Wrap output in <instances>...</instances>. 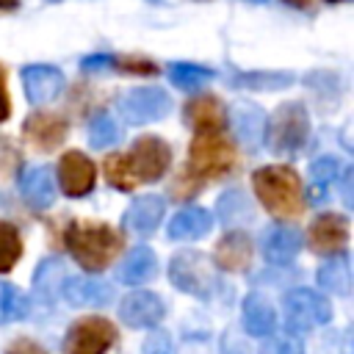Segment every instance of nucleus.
Returning <instances> with one entry per match:
<instances>
[{"instance_id": "nucleus-3", "label": "nucleus", "mask_w": 354, "mask_h": 354, "mask_svg": "<svg viewBox=\"0 0 354 354\" xmlns=\"http://www.w3.org/2000/svg\"><path fill=\"white\" fill-rule=\"evenodd\" d=\"M252 185L257 199L271 210L274 216H299L304 207L301 180L290 166H263L252 174Z\"/></svg>"}, {"instance_id": "nucleus-19", "label": "nucleus", "mask_w": 354, "mask_h": 354, "mask_svg": "<svg viewBox=\"0 0 354 354\" xmlns=\"http://www.w3.org/2000/svg\"><path fill=\"white\" fill-rule=\"evenodd\" d=\"M252 260V238L243 230L227 232L218 243H216V263L227 271H241L243 266H249Z\"/></svg>"}, {"instance_id": "nucleus-21", "label": "nucleus", "mask_w": 354, "mask_h": 354, "mask_svg": "<svg viewBox=\"0 0 354 354\" xmlns=\"http://www.w3.org/2000/svg\"><path fill=\"white\" fill-rule=\"evenodd\" d=\"M19 191L25 196L28 205L33 207H47L53 205L55 199V183H53V174L47 166H36V169H28L19 180Z\"/></svg>"}, {"instance_id": "nucleus-31", "label": "nucleus", "mask_w": 354, "mask_h": 354, "mask_svg": "<svg viewBox=\"0 0 354 354\" xmlns=\"http://www.w3.org/2000/svg\"><path fill=\"white\" fill-rule=\"evenodd\" d=\"M28 310H30V301L19 288H14V285H3L0 288V315L3 318L19 321V318L28 315Z\"/></svg>"}, {"instance_id": "nucleus-29", "label": "nucleus", "mask_w": 354, "mask_h": 354, "mask_svg": "<svg viewBox=\"0 0 354 354\" xmlns=\"http://www.w3.org/2000/svg\"><path fill=\"white\" fill-rule=\"evenodd\" d=\"M169 77L177 88L194 91L199 86H205L213 77V72L207 66H196V64H169Z\"/></svg>"}, {"instance_id": "nucleus-32", "label": "nucleus", "mask_w": 354, "mask_h": 354, "mask_svg": "<svg viewBox=\"0 0 354 354\" xmlns=\"http://www.w3.org/2000/svg\"><path fill=\"white\" fill-rule=\"evenodd\" d=\"M119 138H122V130H119V124L111 116L102 113V116L91 119V124H88V141H91V147L105 149V147L116 144Z\"/></svg>"}, {"instance_id": "nucleus-33", "label": "nucleus", "mask_w": 354, "mask_h": 354, "mask_svg": "<svg viewBox=\"0 0 354 354\" xmlns=\"http://www.w3.org/2000/svg\"><path fill=\"white\" fill-rule=\"evenodd\" d=\"M310 171H313V183H315V188L329 185V183L337 177V171H340V160L332 158V155H324V158H318V160L313 163Z\"/></svg>"}, {"instance_id": "nucleus-37", "label": "nucleus", "mask_w": 354, "mask_h": 354, "mask_svg": "<svg viewBox=\"0 0 354 354\" xmlns=\"http://www.w3.org/2000/svg\"><path fill=\"white\" fill-rule=\"evenodd\" d=\"M6 354H47L39 343H33V340H28V337H19V340H14L11 346H8V351Z\"/></svg>"}, {"instance_id": "nucleus-35", "label": "nucleus", "mask_w": 354, "mask_h": 354, "mask_svg": "<svg viewBox=\"0 0 354 354\" xmlns=\"http://www.w3.org/2000/svg\"><path fill=\"white\" fill-rule=\"evenodd\" d=\"M19 166V149L11 144V138H0V174L8 177Z\"/></svg>"}, {"instance_id": "nucleus-22", "label": "nucleus", "mask_w": 354, "mask_h": 354, "mask_svg": "<svg viewBox=\"0 0 354 354\" xmlns=\"http://www.w3.org/2000/svg\"><path fill=\"white\" fill-rule=\"evenodd\" d=\"M213 227V216L205 207H185L169 221V235L177 241H194L207 235Z\"/></svg>"}, {"instance_id": "nucleus-26", "label": "nucleus", "mask_w": 354, "mask_h": 354, "mask_svg": "<svg viewBox=\"0 0 354 354\" xmlns=\"http://www.w3.org/2000/svg\"><path fill=\"white\" fill-rule=\"evenodd\" d=\"M318 285L329 293H348L351 288V271H348V263L343 257H332L329 263H324L318 268Z\"/></svg>"}, {"instance_id": "nucleus-16", "label": "nucleus", "mask_w": 354, "mask_h": 354, "mask_svg": "<svg viewBox=\"0 0 354 354\" xmlns=\"http://www.w3.org/2000/svg\"><path fill=\"white\" fill-rule=\"evenodd\" d=\"M163 207H166L163 199L155 196V194L138 196V199H133V205L124 213V227L130 232H136V235H152L155 227L163 218Z\"/></svg>"}, {"instance_id": "nucleus-34", "label": "nucleus", "mask_w": 354, "mask_h": 354, "mask_svg": "<svg viewBox=\"0 0 354 354\" xmlns=\"http://www.w3.org/2000/svg\"><path fill=\"white\" fill-rule=\"evenodd\" d=\"M260 354H304V348H301L299 340L277 335V337H268V340L260 346Z\"/></svg>"}, {"instance_id": "nucleus-4", "label": "nucleus", "mask_w": 354, "mask_h": 354, "mask_svg": "<svg viewBox=\"0 0 354 354\" xmlns=\"http://www.w3.org/2000/svg\"><path fill=\"white\" fill-rule=\"evenodd\" d=\"M307 133H310V119H307V111L299 102L279 105L271 113V119L266 122V130H263L268 147L279 155L299 152L301 144L307 141Z\"/></svg>"}, {"instance_id": "nucleus-40", "label": "nucleus", "mask_w": 354, "mask_h": 354, "mask_svg": "<svg viewBox=\"0 0 354 354\" xmlns=\"http://www.w3.org/2000/svg\"><path fill=\"white\" fill-rule=\"evenodd\" d=\"M285 3H290V6H296V8H307V6H310V0H285Z\"/></svg>"}, {"instance_id": "nucleus-27", "label": "nucleus", "mask_w": 354, "mask_h": 354, "mask_svg": "<svg viewBox=\"0 0 354 354\" xmlns=\"http://www.w3.org/2000/svg\"><path fill=\"white\" fill-rule=\"evenodd\" d=\"M66 277H69V274H66V268H64V263H61V260H44V263L36 268L33 288H36V293H39V296L53 299V296L61 290V285H64V279H66Z\"/></svg>"}, {"instance_id": "nucleus-38", "label": "nucleus", "mask_w": 354, "mask_h": 354, "mask_svg": "<svg viewBox=\"0 0 354 354\" xmlns=\"http://www.w3.org/2000/svg\"><path fill=\"white\" fill-rule=\"evenodd\" d=\"M3 66H0V122H6L8 119V113H11V102H8V91H6V83H3Z\"/></svg>"}, {"instance_id": "nucleus-7", "label": "nucleus", "mask_w": 354, "mask_h": 354, "mask_svg": "<svg viewBox=\"0 0 354 354\" xmlns=\"http://www.w3.org/2000/svg\"><path fill=\"white\" fill-rule=\"evenodd\" d=\"M171 108V100L163 88L158 86H138V88H130L127 94H122L119 100V111L127 122L133 124H147V122H155V119H163Z\"/></svg>"}, {"instance_id": "nucleus-23", "label": "nucleus", "mask_w": 354, "mask_h": 354, "mask_svg": "<svg viewBox=\"0 0 354 354\" xmlns=\"http://www.w3.org/2000/svg\"><path fill=\"white\" fill-rule=\"evenodd\" d=\"M155 268H158V260H155V252L147 249V246H136L119 266V282L124 285H141L147 279L155 277Z\"/></svg>"}, {"instance_id": "nucleus-2", "label": "nucleus", "mask_w": 354, "mask_h": 354, "mask_svg": "<svg viewBox=\"0 0 354 354\" xmlns=\"http://www.w3.org/2000/svg\"><path fill=\"white\" fill-rule=\"evenodd\" d=\"M64 246L86 271H105L124 241L111 224L77 218L64 230Z\"/></svg>"}, {"instance_id": "nucleus-24", "label": "nucleus", "mask_w": 354, "mask_h": 354, "mask_svg": "<svg viewBox=\"0 0 354 354\" xmlns=\"http://www.w3.org/2000/svg\"><path fill=\"white\" fill-rule=\"evenodd\" d=\"M185 122L194 124L196 130H218V127H224V108L210 94L194 97L185 105Z\"/></svg>"}, {"instance_id": "nucleus-39", "label": "nucleus", "mask_w": 354, "mask_h": 354, "mask_svg": "<svg viewBox=\"0 0 354 354\" xmlns=\"http://www.w3.org/2000/svg\"><path fill=\"white\" fill-rule=\"evenodd\" d=\"M19 6V0H0V11H14Z\"/></svg>"}, {"instance_id": "nucleus-13", "label": "nucleus", "mask_w": 354, "mask_h": 354, "mask_svg": "<svg viewBox=\"0 0 354 354\" xmlns=\"http://www.w3.org/2000/svg\"><path fill=\"white\" fill-rule=\"evenodd\" d=\"M22 86L30 102H50L64 88V75L50 64H30L22 69Z\"/></svg>"}, {"instance_id": "nucleus-8", "label": "nucleus", "mask_w": 354, "mask_h": 354, "mask_svg": "<svg viewBox=\"0 0 354 354\" xmlns=\"http://www.w3.org/2000/svg\"><path fill=\"white\" fill-rule=\"evenodd\" d=\"M169 277L180 290L194 296H207L213 290V271L199 252H177L169 263Z\"/></svg>"}, {"instance_id": "nucleus-6", "label": "nucleus", "mask_w": 354, "mask_h": 354, "mask_svg": "<svg viewBox=\"0 0 354 354\" xmlns=\"http://www.w3.org/2000/svg\"><path fill=\"white\" fill-rule=\"evenodd\" d=\"M332 318V304L310 290V288H293L285 293V321L296 332H307L313 326H321Z\"/></svg>"}, {"instance_id": "nucleus-25", "label": "nucleus", "mask_w": 354, "mask_h": 354, "mask_svg": "<svg viewBox=\"0 0 354 354\" xmlns=\"http://www.w3.org/2000/svg\"><path fill=\"white\" fill-rule=\"evenodd\" d=\"M232 83L254 91H274L293 83L290 72H232Z\"/></svg>"}, {"instance_id": "nucleus-41", "label": "nucleus", "mask_w": 354, "mask_h": 354, "mask_svg": "<svg viewBox=\"0 0 354 354\" xmlns=\"http://www.w3.org/2000/svg\"><path fill=\"white\" fill-rule=\"evenodd\" d=\"M326 3H340V0H326Z\"/></svg>"}, {"instance_id": "nucleus-28", "label": "nucleus", "mask_w": 354, "mask_h": 354, "mask_svg": "<svg viewBox=\"0 0 354 354\" xmlns=\"http://www.w3.org/2000/svg\"><path fill=\"white\" fill-rule=\"evenodd\" d=\"M105 177H108V183H111L113 188H119V191H133V188L138 185L127 152H116V155H108V158H105Z\"/></svg>"}, {"instance_id": "nucleus-20", "label": "nucleus", "mask_w": 354, "mask_h": 354, "mask_svg": "<svg viewBox=\"0 0 354 354\" xmlns=\"http://www.w3.org/2000/svg\"><path fill=\"white\" fill-rule=\"evenodd\" d=\"M241 318H243V329L254 337H268L277 326V313L274 307L257 296V293H249L243 299V307H241Z\"/></svg>"}, {"instance_id": "nucleus-18", "label": "nucleus", "mask_w": 354, "mask_h": 354, "mask_svg": "<svg viewBox=\"0 0 354 354\" xmlns=\"http://www.w3.org/2000/svg\"><path fill=\"white\" fill-rule=\"evenodd\" d=\"M230 122L238 133V138L249 147V149H257V144L263 141V130H266V116L257 105L252 102H235L232 111H230Z\"/></svg>"}, {"instance_id": "nucleus-14", "label": "nucleus", "mask_w": 354, "mask_h": 354, "mask_svg": "<svg viewBox=\"0 0 354 354\" xmlns=\"http://www.w3.org/2000/svg\"><path fill=\"white\" fill-rule=\"evenodd\" d=\"M22 133L39 149H55L66 138V122L58 113H30L22 124Z\"/></svg>"}, {"instance_id": "nucleus-9", "label": "nucleus", "mask_w": 354, "mask_h": 354, "mask_svg": "<svg viewBox=\"0 0 354 354\" xmlns=\"http://www.w3.org/2000/svg\"><path fill=\"white\" fill-rule=\"evenodd\" d=\"M130 158V166H133V174L138 183H152V180H160L171 163V149L163 138H155V136H144L133 144V152H127Z\"/></svg>"}, {"instance_id": "nucleus-17", "label": "nucleus", "mask_w": 354, "mask_h": 354, "mask_svg": "<svg viewBox=\"0 0 354 354\" xmlns=\"http://www.w3.org/2000/svg\"><path fill=\"white\" fill-rule=\"evenodd\" d=\"M61 293L72 307H102L113 296L111 285H102L88 277H66L61 285Z\"/></svg>"}, {"instance_id": "nucleus-10", "label": "nucleus", "mask_w": 354, "mask_h": 354, "mask_svg": "<svg viewBox=\"0 0 354 354\" xmlns=\"http://www.w3.org/2000/svg\"><path fill=\"white\" fill-rule=\"evenodd\" d=\"M58 180H61V188L66 196H86L94 188L97 169L83 152L72 149V152L61 155V160H58Z\"/></svg>"}, {"instance_id": "nucleus-5", "label": "nucleus", "mask_w": 354, "mask_h": 354, "mask_svg": "<svg viewBox=\"0 0 354 354\" xmlns=\"http://www.w3.org/2000/svg\"><path fill=\"white\" fill-rule=\"evenodd\" d=\"M116 340V326L108 318L88 315L72 324L64 337V354H105Z\"/></svg>"}, {"instance_id": "nucleus-11", "label": "nucleus", "mask_w": 354, "mask_h": 354, "mask_svg": "<svg viewBox=\"0 0 354 354\" xmlns=\"http://www.w3.org/2000/svg\"><path fill=\"white\" fill-rule=\"evenodd\" d=\"M348 241V221L340 213H324L310 224V246L318 254H340Z\"/></svg>"}, {"instance_id": "nucleus-42", "label": "nucleus", "mask_w": 354, "mask_h": 354, "mask_svg": "<svg viewBox=\"0 0 354 354\" xmlns=\"http://www.w3.org/2000/svg\"><path fill=\"white\" fill-rule=\"evenodd\" d=\"M252 3H263V0H252Z\"/></svg>"}, {"instance_id": "nucleus-36", "label": "nucleus", "mask_w": 354, "mask_h": 354, "mask_svg": "<svg viewBox=\"0 0 354 354\" xmlns=\"http://www.w3.org/2000/svg\"><path fill=\"white\" fill-rule=\"evenodd\" d=\"M144 354H171L169 335H166V332H155V335H149V340H147V346H144Z\"/></svg>"}, {"instance_id": "nucleus-12", "label": "nucleus", "mask_w": 354, "mask_h": 354, "mask_svg": "<svg viewBox=\"0 0 354 354\" xmlns=\"http://www.w3.org/2000/svg\"><path fill=\"white\" fill-rule=\"evenodd\" d=\"M166 307L160 301V296L149 293V290H133L122 299L119 304V315L127 326L133 329H144V326H155L163 318Z\"/></svg>"}, {"instance_id": "nucleus-1", "label": "nucleus", "mask_w": 354, "mask_h": 354, "mask_svg": "<svg viewBox=\"0 0 354 354\" xmlns=\"http://www.w3.org/2000/svg\"><path fill=\"white\" fill-rule=\"evenodd\" d=\"M235 163V147L224 136V127L218 130H196L191 149H188V171L180 183H174L177 196H191L205 180L221 177Z\"/></svg>"}, {"instance_id": "nucleus-15", "label": "nucleus", "mask_w": 354, "mask_h": 354, "mask_svg": "<svg viewBox=\"0 0 354 354\" xmlns=\"http://www.w3.org/2000/svg\"><path fill=\"white\" fill-rule=\"evenodd\" d=\"M301 249V232L288 224H277L263 235V254L274 266H288Z\"/></svg>"}, {"instance_id": "nucleus-30", "label": "nucleus", "mask_w": 354, "mask_h": 354, "mask_svg": "<svg viewBox=\"0 0 354 354\" xmlns=\"http://www.w3.org/2000/svg\"><path fill=\"white\" fill-rule=\"evenodd\" d=\"M22 254V238L14 224L0 221V274L11 271Z\"/></svg>"}]
</instances>
